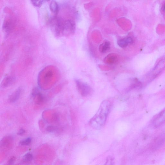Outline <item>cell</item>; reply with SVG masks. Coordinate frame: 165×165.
<instances>
[{"mask_svg":"<svg viewBox=\"0 0 165 165\" xmlns=\"http://www.w3.org/2000/svg\"><path fill=\"white\" fill-rule=\"evenodd\" d=\"M56 34L58 36H66L74 33L75 24L73 21L55 16L51 20Z\"/></svg>","mask_w":165,"mask_h":165,"instance_id":"1","label":"cell"},{"mask_svg":"<svg viewBox=\"0 0 165 165\" xmlns=\"http://www.w3.org/2000/svg\"><path fill=\"white\" fill-rule=\"evenodd\" d=\"M111 104L108 100H104L101 103L97 112L90 120L89 124L93 128L98 130L105 124L110 113Z\"/></svg>","mask_w":165,"mask_h":165,"instance_id":"2","label":"cell"},{"mask_svg":"<svg viewBox=\"0 0 165 165\" xmlns=\"http://www.w3.org/2000/svg\"><path fill=\"white\" fill-rule=\"evenodd\" d=\"M78 89L82 96L86 97L91 93V89L88 84L79 80L75 81Z\"/></svg>","mask_w":165,"mask_h":165,"instance_id":"3","label":"cell"},{"mask_svg":"<svg viewBox=\"0 0 165 165\" xmlns=\"http://www.w3.org/2000/svg\"><path fill=\"white\" fill-rule=\"evenodd\" d=\"M133 42V40L132 38L128 37L120 39L117 41V44L120 47L124 48L130 44H132Z\"/></svg>","mask_w":165,"mask_h":165,"instance_id":"4","label":"cell"},{"mask_svg":"<svg viewBox=\"0 0 165 165\" xmlns=\"http://www.w3.org/2000/svg\"><path fill=\"white\" fill-rule=\"evenodd\" d=\"M21 92V87L18 88L9 96L8 98L9 101L11 103L15 102L20 97Z\"/></svg>","mask_w":165,"mask_h":165,"instance_id":"5","label":"cell"},{"mask_svg":"<svg viewBox=\"0 0 165 165\" xmlns=\"http://www.w3.org/2000/svg\"><path fill=\"white\" fill-rule=\"evenodd\" d=\"M118 59V57L115 54L112 53L107 56L105 59H104V61L106 64H112L116 62Z\"/></svg>","mask_w":165,"mask_h":165,"instance_id":"6","label":"cell"},{"mask_svg":"<svg viewBox=\"0 0 165 165\" xmlns=\"http://www.w3.org/2000/svg\"><path fill=\"white\" fill-rule=\"evenodd\" d=\"M50 9L54 16L58 15L60 11L59 5L56 1H52L50 2L49 5Z\"/></svg>","mask_w":165,"mask_h":165,"instance_id":"7","label":"cell"},{"mask_svg":"<svg viewBox=\"0 0 165 165\" xmlns=\"http://www.w3.org/2000/svg\"><path fill=\"white\" fill-rule=\"evenodd\" d=\"M110 43L108 41H105L101 44L99 46V51L101 53H105L108 51L110 48Z\"/></svg>","mask_w":165,"mask_h":165,"instance_id":"8","label":"cell"},{"mask_svg":"<svg viewBox=\"0 0 165 165\" xmlns=\"http://www.w3.org/2000/svg\"><path fill=\"white\" fill-rule=\"evenodd\" d=\"M14 81L13 78L10 76L6 77L2 81L1 84V86L2 87H8L11 85Z\"/></svg>","mask_w":165,"mask_h":165,"instance_id":"9","label":"cell"},{"mask_svg":"<svg viewBox=\"0 0 165 165\" xmlns=\"http://www.w3.org/2000/svg\"><path fill=\"white\" fill-rule=\"evenodd\" d=\"M33 98L35 102L38 105L42 104L45 101V97L43 94L41 93V92L37 94Z\"/></svg>","mask_w":165,"mask_h":165,"instance_id":"10","label":"cell"},{"mask_svg":"<svg viewBox=\"0 0 165 165\" xmlns=\"http://www.w3.org/2000/svg\"><path fill=\"white\" fill-rule=\"evenodd\" d=\"M165 121V109L158 115L154 119V123L159 125Z\"/></svg>","mask_w":165,"mask_h":165,"instance_id":"11","label":"cell"},{"mask_svg":"<svg viewBox=\"0 0 165 165\" xmlns=\"http://www.w3.org/2000/svg\"><path fill=\"white\" fill-rule=\"evenodd\" d=\"M31 141V138H28L20 141V144L22 145H28L30 144Z\"/></svg>","mask_w":165,"mask_h":165,"instance_id":"12","label":"cell"},{"mask_svg":"<svg viewBox=\"0 0 165 165\" xmlns=\"http://www.w3.org/2000/svg\"><path fill=\"white\" fill-rule=\"evenodd\" d=\"M33 158L32 154L30 153H28L24 155L23 158V160L25 162H29L32 160Z\"/></svg>","mask_w":165,"mask_h":165,"instance_id":"13","label":"cell"},{"mask_svg":"<svg viewBox=\"0 0 165 165\" xmlns=\"http://www.w3.org/2000/svg\"><path fill=\"white\" fill-rule=\"evenodd\" d=\"M58 130V128L57 126H49L46 128V131L50 133L55 132Z\"/></svg>","mask_w":165,"mask_h":165,"instance_id":"14","label":"cell"},{"mask_svg":"<svg viewBox=\"0 0 165 165\" xmlns=\"http://www.w3.org/2000/svg\"><path fill=\"white\" fill-rule=\"evenodd\" d=\"M104 165H115L113 158L111 156L108 157Z\"/></svg>","mask_w":165,"mask_h":165,"instance_id":"15","label":"cell"},{"mask_svg":"<svg viewBox=\"0 0 165 165\" xmlns=\"http://www.w3.org/2000/svg\"><path fill=\"white\" fill-rule=\"evenodd\" d=\"M45 1H31L32 4L34 6H36V7H40V6H42V5L43 4L44 2Z\"/></svg>","mask_w":165,"mask_h":165,"instance_id":"16","label":"cell"},{"mask_svg":"<svg viewBox=\"0 0 165 165\" xmlns=\"http://www.w3.org/2000/svg\"><path fill=\"white\" fill-rule=\"evenodd\" d=\"M16 158L14 157H13L9 159L7 165H13L16 160Z\"/></svg>","mask_w":165,"mask_h":165,"instance_id":"17","label":"cell"},{"mask_svg":"<svg viewBox=\"0 0 165 165\" xmlns=\"http://www.w3.org/2000/svg\"><path fill=\"white\" fill-rule=\"evenodd\" d=\"M25 133H26L25 130L23 128H21L19 130L17 134L19 135H23L25 134Z\"/></svg>","mask_w":165,"mask_h":165,"instance_id":"18","label":"cell"},{"mask_svg":"<svg viewBox=\"0 0 165 165\" xmlns=\"http://www.w3.org/2000/svg\"><path fill=\"white\" fill-rule=\"evenodd\" d=\"M161 10L163 12H165V2L162 5Z\"/></svg>","mask_w":165,"mask_h":165,"instance_id":"19","label":"cell"}]
</instances>
